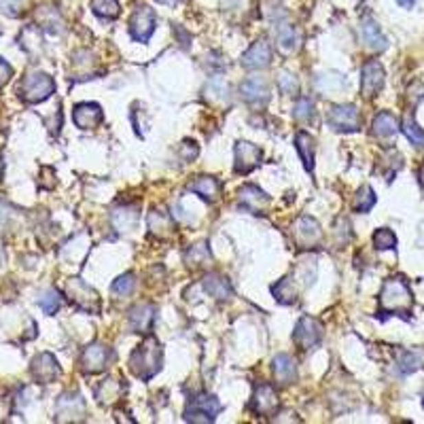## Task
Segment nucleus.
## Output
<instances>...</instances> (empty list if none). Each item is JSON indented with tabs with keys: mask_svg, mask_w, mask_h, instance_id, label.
<instances>
[{
	"mask_svg": "<svg viewBox=\"0 0 424 424\" xmlns=\"http://www.w3.org/2000/svg\"><path fill=\"white\" fill-rule=\"evenodd\" d=\"M38 306L43 308L45 314H56L62 308V297L56 289H49L41 299H38Z\"/></svg>",
	"mask_w": 424,
	"mask_h": 424,
	"instance_id": "39",
	"label": "nucleus"
},
{
	"mask_svg": "<svg viewBox=\"0 0 424 424\" xmlns=\"http://www.w3.org/2000/svg\"><path fill=\"white\" fill-rule=\"evenodd\" d=\"M399 369H401V373H412L420 369V359L414 353H401L399 355Z\"/></svg>",
	"mask_w": 424,
	"mask_h": 424,
	"instance_id": "43",
	"label": "nucleus"
},
{
	"mask_svg": "<svg viewBox=\"0 0 424 424\" xmlns=\"http://www.w3.org/2000/svg\"><path fill=\"white\" fill-rule=\"evenodd\" d=\"M293 117H295L297 121H302V123L314 121L316 111H314V102H312V100H310V98H299L295 109H293Z\"/></svg>",
	"mask_w": 424,
	"mask_h": 424,
	"instance_id": "36",
	"label": "nucleus"
},
{
	"mask_svg": "<svg viewBox=\"0 0 424 424\" xmlns=\"http://www.w3.org/2000/svg\"><path fill=\"white\" fill-rule=\"evenodd\" d=\"M361 36H363L365 45L369 49H373V52H384V49L388 47V41L384 38V34L378 28V23L373 21V19H363V23H361Z\"/></svg>",
	"mask_w": 424,
	"mask_h": 424,
	"instance_id": "25",
	"label": "nucleus"
},
{
	"mask_svg": "<svg viewBox=\"0 0 424 424\" xmlns=\"http://www.w3.org/2000/svg\"><path fill=\"white\" fill-rule=\"evenodd\" d=\"M161 357H164L161 344L153 335H148L132 353L130 369H132V373H134L136 378L148 382L161 369Z\"/></svg>",
	"mask_w": 424,
	"mask_h": 424,
	"instance_id": "2",
	"label": "nucleus"
},
{
	"mask_svg": "<svg viewBox=\"0 0 424 424\" xmlns=\"http://www.w3.org/2000/svg\"><path fill=\"white\" fill-rule=\"evenodd\" d=\"M240 204L242 208L251 210L253 214H259L265 210V206L269 204V197L255 185H246L240 189Z\"/></svg>",
	"mask_w": 424,
	"mask_h": 424,
	"instance_id": "22",
	"label": "nucleus"
},
{
	"mask_svg": "<svg viewBox=\"0 0 424 424\" xmlns=\"http://www.w3.org/2000/svg\"><path fill=\"white\" fill-rule=\"evenodd\" d=\"M223 410L221 401L212 394H197L193 397L187 410H185V420L187 422H214L216 414Z\"/></svg>",
	"mask_w": 424,
	"mask_h": 424,
	"instance_id": "4",
	"label": "nucleus"
},
{
	"mask_svg": "<svg viewBox=\"0 0 424 424\" xmlns=\"http://www.w3.org/2000/svg\"><path fill=\"white\" fill-rule=\"evenodd\" d=\"M274 34H276V43L282 54H295L299 49V41L302 38H299V32L291 26L282 11L274 19Z\"/></svg>",
	"mask_w": 424,
	"mask_h": 424,
	"instance_id": "12",
	"label": "nucleus"
},
{
	"mask_svg": "<svg viewBox=\"0 0 424 424\" xmlns=\"http://www.w3.org/2000/svg\"><path fill=\"white\" fill-rule=\"evenodd\" d=\"M187 189L195 195H199L202 199H206L208 204H214L221 197V183L214 177H197L195 181H191L187 185Z\"/></svg>",
	"mask_w": 424,
	"mask_h": 424,
	"instance_id": "21",
	"label": "nucleus"
},
{
	"mask_svg": "<svg viewBox=\"0 0 424 424\" xmlns=\"http://www.w3.org/2000/svg\"><path fill=\"white\" fill-rule=\"evenodd\" d=\"M373 206H376V193H373L371 187H361L357 197H355V210L357 212H369Z\"/></svg>",
	"mask_w": 424,
	"mask_h": 424,
	"instance_id": "38",
	"label": "nucleus"
},
{
	"mask_svg": "<svg viewBox=\"0 0 424 424\" xmlns=\"http://www.w3.org/2000/svg\"><path fill=\"white\" fill-rule=\"evenodd\" d=\"M113 359V353H111V348L104 346V344H91L87 346L83 355H81V367L85 373H100V371H104L109 367Z\"/></svg>",
	"mask_w": 424,
	"mask_h": 424,
	"instance_id": "11",
	"label": "nucleus"
},
{
	"mask_svg": "<svg viewBox=\"0 0 424 424\" xmlns=\"http://www.w3.org/2000/svg\"><path fill=\"white\" fill-rule=\"evenodd\" d=\"M346 87V79L337 72H322L316 77V89L322 91V93H329V96H335L339 93L342 89Z\"/></svg>",
	"mask_w": 424,
	"mask_h": 424,
	"instance_id": "30",
	"label": "nucleus"
},
{
	"mask_svg": "<svg viewBox=\"0 0 424 424\" xmlns=\"http://www.w3.org/2000/svg\"><path fill=\"white\" fill-rule=\"evenodd\" d=\"M401 130H403V134L408 136V140H410L414 146L424 148V132L416 126V121H414V117H412V115H408V117L403 119V123H401Z\"/></svg>",
	"mask_w": 424,
	"mask_h": 424,
	"instance_id": "37",
	"label": "nucleus"
},
{
	"mask_svg": "<svg viewBox=\"0 0 424 424\" xmlns=\"http://www.w3.org/2000/svg\"><path fill=\"white\" fill-rule=\"evenodd\" d=\"M261 148L253 142H246V140H240L236 144V164H234V170L236 174H248L253 172L259 164H261Z\"/></svg>",
	"mask_w": 424,
	"mask_h": 424,
	"instance_id": "13",
	"label": "nucleus"
},
{
	"mask_svg": "<svg viewBox=\"0 0 424 424\" xmlns=\"http://www.w3.org/2000/svg\"><path fill=\"white\" fill-rule=\"evenodd\" d=\"M240 64L248 70H259V68H267L271 64V47L267 41H257L251 45V49L242 56Z\"/></svg>",
	"mask_w": 424,
	"mask_h": 424,
	"instance_id": "18",
	"label": "nucleus"
},
{
	"mask_svg": "<svg viewBox=\"0 0 424 424\" xmlns=\"http://www.w3.org/2000/svg\"><path fill=\"white\" fill-rule=\"evenodd\" d=\"M397 3L401 5V7H405V9H410V7H414L416 0H397Z\"/></svg>",
	"mask_w": 424,
	"mask_h": 424,
	"instance_id": "50",
	"label": "nucleus"
},
{
	"mask_svg": "<svg viewBox=\"0 0 424 424\" xmlns=\"http://www.w3.org/2000/svg\"><path fill=\"white\" fill-rule=\"evenodd\" d=\"M123 386L119 380H113V378H109V380H102L98 384V388H96V399L100 403H107V405H111V403H115V401H119L121 399V394H123Z\"/></svg>",
	"mask_w": 424,
	"mask_h": 424,
	"instance_id": "28",
	"label": "nucleus"
},
{
	"mask_svg": "<svg viewBox=\"0 0 424 424\" xmlns=\"http://www.w3.org/2000/svg\"><path fill=\"white\" fill-rule=\"evenodd\" d=\"M38 23L43 28H47L49 32H62L64 28V21H62V17H60V13L56 11V9H52V7H43L41 11H38Z\"/></svg>",
	"mask_w": 424,
	"mask_h": 424,
	"instance_id": "33",
	"label": "nucleus"
},
{
	"mask_svg": "<svg viewBox=\"0 0 424 424\" xmlns=\"http://www.w3.org/2000/svg\"><path fill=\"white\" fill-rule=\"evenodd\" d=\"M373 246H376L378 251H394L397 248V236L390 230L382 227V230H378L376 234H373Z\"/></svg>",
	"mask_w": 424,
	"mask_h": 424,
	"instance_id": "40",
	"label": "nucleus"
},
{
	"mask_svg": "<svg viewBox=\"0 0 424 424\" xmlns=\"http://www.w3.org/2000/svg\"><path fill=\"white\" fill-rule=\"evenodd\" d=\"M271 293L274 297H276V302L289 306V304H295V299H297V289L293 284V276H284L280 278L276 284L271 287Z\"/></svg>",
	"mask_w": 424,
	"mask_h": 424,
	"instance_id": "31",
	"label": "nucleus"
},
{
	"mask_svg": "<svg viewBox=\"0 0 424 424\" xmlns=\"http://www.w3.org/2000/svg\"><path fill=\"white\" fill-rule=\"evenodd\" d=\"M197 144L193 142V140H185L183 144H181V159L183 161H191V159H195L197 157Z\"/></svg>",
	"mask_w": 424,
	"mask_h": 424,
	"instance_id": "45",
	"label": "nucleus"
},
{
	"mask_svg": "<svg viewBox=\"0 0 424 424\" xmlns=\"http://www.w3.org/2000/svg\"><path fill=\"white\" fill-rule=\"evenodd\" d=\"M399 132V121L394 115L390 113H380L373 119V126H371V134L376 138H390Z\"/></svg>",
	"mask_w": 424,
	"mask_h": 424,
	"instance_id": "29",
	"label": "nucleus"
},
{
	"mask_svg": "<svg viewBox=\"0 0 424 424\" xmlns=\"http://www.w3.org/2000/svg\"><path fill=\"white\" fill-rule=\"evenodd\" d=\"M295 148L299 157L304 161V168L312 174L314 172V151H316V144H314V138L308 134V132H297L295 136Z\"/></svg>",
	"mask_w": 424,
	"mask_h": 424,
	"instance_id": "26",
	"label": "nucleus"
},
{
	"mask_svg": "<svg viewBox=\"0 0 424 424\" xmlns=\"http://www.w3.org/2000/svg\"><path fill=\"white\" fill-rule=\"evenodd\" d=\"M3 168H5V164H3V157H0V177H3Z\"/></svg>",
	"mask_w": 424,
	"mask_h": 424,
	"instance_id": "52",
	"label": "nucleus"
},
{
	"mask_svg": "<svg viewBox=\"0 0 424 424\" xmlns=\"http://www.w3.org/2000/svg\"><path fill=\"white\" fill-rule=\"evenodd\" d=\"M85 418V401L79 392H64L56 403L58 422H81Z\"/></svg>",
	"mask_w": 424,
	"mask_h": 424,
	"instance_id": "9",
	"label": "nucleus"
},
{
	"mask_svg": "<svg viewBox=\"0 0 424 424\" xmlns=\"http://www.w3.org/2000/svg\"><path fill=\"white\" fill-rule=\"evenodd\" d=\"M54 91H56V83L45 72H30V74H26V77L21 79L19 87H17L19 98L23 100V102H28V104L43 102V100H47Z\"/></svg>",
	"mask_w": 424,
	"mask_h": 424,
	"instance_id": "3",
	"label": "nucleus"
},
{
	"mask_svg": "<svg viewBox=\"0 0 424 424\" xmlns=\"http://www.w3.org/2000/svg\"><path fill=\"white\" fill-rule=\"evenodd\" d=\"M278 89H280L282 93L295 96V93L299 91V83H297V79L293 77L291 72L282 70V72L278 74Z\"/></svg>",
	"mask_w": 424,
	"mask_h": 424,
	"instance_id": "42",
	"label": "nucleus"
},
{
	"mask_svg": "<svg viewBox=\"0 0 424 424\" xmlns=\"http://www.w3.org/2000/svg\"><path fill=\"white\" fill-rule=\"evenodd\" d=\"M91 11L100 19H115L121 13L117 0H91Z\"/></svg>",
	"mask_w": 424,
	"mask_h": 424,
	"instance_id": "35",
	"label": "nucleus"
},
{
	"mask_svg": "<svg viewBox=\"0 0 424 424\" xmlns=\"http://www.w3.org/2000/svg\"><path fill=\"white\" fill-rule=\"evenodd\" d=\"M0 263H3V253H0Z\"/></svg>",
	"mask_w": 424,
	"mask_h": 424,
	"instance_id": "53",
	"label": "nucleus"
},
{
	"mask_svg": "<svg viewBox=\"0 0 424 424\" xmlns=\"http://www.w3.org/2000/svg\"><path fill=\"white\" fill-rule=\"evenodd\" d=\"M30 371H32V378L38 384H52L60 378V373H62L56 357L49 355V353H41L38 357H34Z\"/></svg>",
	"mask_w": 424,
	"mask_h": 424,
	"instance_id": "14",
	"label": "nucleus"
},
{
	"mask_svg": "<svg viewBox=\"0 0 424 424\" xmlns=\"http://www.w3.org/2000/svg\"><path fill=\"white\" fill-rule=\"evenodd\" d=\"M134 287H136V278H134V274H123V276H119L115 282H113V295H117V297H128V295H132V291H134Z\"/></svg>",
	"mask_w": 424,
	"mask_h": 424,
	"instance_id": "41",
	"label": "nucleus"
},
{
	"mask_svg": "<svg viewBox=\"0 0 424 424\" xmlns=\"http://www.w3.org/2000/svg\"><path fill=\"white\" fill-rule=\"evenodd\" d=\"M7 216H9V212H7V206H5V204H0V227H5V223H7Z\"/></svg>",
	"mask_w": 424,
	"mask_h": 424,
	"instance_id": "48",
	"label": "nucleus"
},
{
	"mask_svg": "<svg viewBox=\"0 0 424 424\" xmlns=\"http://www.w3.org/2000/svg\"><path fill=\"white\" fill-rule=\"evenodd\" d=\"M206 91L212 93L214 98H227V83L223 81L221 77H214V79H210Z\"/></svg>",
	"mask_w": 424,
	"mask_h": 424,
	"instance_id": "44",
	"label": "nucleus"
},
{
	"mask_svg": "<svg viewBox=\"0 0 424 424\" xmlns=\"http://www.w3.org/2000/svg\"><path fill=\"white\" fill-rule=\"evenodd\" d=\"M327 121L335 132H357L361 128V115L355 104L333 107L327 115Z\"/></svg>",
	"mask_w": 424,
	"mask_h": 424,
	"instance_id": "7",
	"label": "nucleus"
},
{
	"mask_svg": "<svg viewBox=\"0 0 424 424\" xmlns=\"http://www.w3.org/2000/svg\"><path fill=\"white\" fill-rule=\"evenodd\" d=\"M204 291L210 297H214L216 302H225V299H230L234 295L230 280L225 276H221V274H208V276L204 278Z\"/></svg>",
	"mask_w": 424,
	"mask_h": 424,
	"instance_id": "23",
	"label": "nucleus"
},
{
	"mask_svg": "<svg viewBox=\"0 0 424 424\" xmlns=\"http://www.w3.org/2000/svg\"><path fill=\"white\" fill-rule=\"evenodd\" d=\"M72 121L81 130H96L104 121V113L96 102H81L72 111Z\"/></svg>",
	"mask_w": 424,
	"mask_h": 424,
	"instance_id": "16",
	"label": "nucleus"
},
{
	"mask_svg": "<svg viewBox=\"0 0 424 424\" xmlns=\"http://www.w3.org/2000/svg\"><path fill=\"white\" fill-rule=\"evenodd\" d=\"M66 291H68V297H70V302L74 306H79L81 310H87V312H93V314L100 312L98 293L89 284H85L81 278H70L66 282Z\"/></svg>",
	"mask_w": 424,
	"mask_h": 424,
	"instance_id": "6",
	"label": "nucleus"
},
{
	"mask_svg": "<svg viewBox=\"0 0 424 424\" xmlns=\"http://www.w3.org/2000/svg\"><path fill=\"white\" fill-rule=\"evenodd\" d=\"M271 369H274V376H276V380L282 386H289L297 380V365L289 355H278L271 363Z\"/></svg>",
	"mask_w": 424,
	"mask_h": 424,
	"instance_id": "24",
	"label": "nucleus"
},
{
	"mask_svg": "<svg viewBox=\"0 0 424 424\" xmlns=\"http://www.w3.org/2000/svg\"><path fill=\"white\" fill-rule=\"evenodd\" d=\"M148 230H151L153 234H157L159 238L168 236L172 232V216H168L161 210H153L151 214H148Z\"/></svg>",
	"mask_w": 424,
	"mask_h": 424,
	"instance_id": "34",
	"label": "nucleus"
},
{
	"mask_svg": "<svg viewBox=\"0 0 424 424\" xmlns=\"http://www.w3.org/2000/svg\"><path fill=\"white\" fill-rule=\"evenodd\" d=\"M155 306L153 304H138L130 310V329L134 333H148L155 322Z\"/></svg>",
	"mask_w": 424,
	"mask_h": 424,
	"instance_id": "20",
	"label": "nucleus"
},
{
	"mask_svg": "<svg viewBox=\"0 0 424 424\" xmlns=\"http://www.w3.org/2000/svg\"><path fill=\"white\" fill-rule=\"evenodd\" d=\"M111 223L117 232H130L138 223V208L136 206H119L111 214Z\"/></svg>",
	"mask_w": 424,
	"mask_h": 424,
	"instance_id": "27",
	"label": "nucleus"
},
{
	"mask_svg": "<svg viewBox=\"0 0 424 424\" xmlns=\"http://www.w3.org/2000/svg\"><path fill=\"white\" fill-rule=\"evenodd\" d=\"M240 93L246 102L253 104V107H263L269 100V89H267V83L263 77H248L240 85Z\"/></svg>",
	"mask_w": 424,
	"mask_h": 424,
	"instance_id": "19",
	"label": "nucleus"
},
{
	"mask_svg": "<svg viewBox=\"0 0 424 424\" xmlns=\"http://www.w3.org/2000/svg\"><path fill=\"white\" fill-rule=\"evenodd\" d=\"M412 304H414V297L403 278L394 276L384 282L382 293H380V314L382 316L397 314V316L408 318L412 312Z\"/></svg>",
	"mask_w": 424,
	"mask_h": 424,
	"instance_id": "1",
	"label": "nucleus"
},
{
	"mask_svg": "<svg viewBox=\"0 0 424 424\" xmlns=\"http://www.w3.org/2000/svg\"><path fill=\"white\" fill-rule=\"evenodd\" d=\"M251 410L259 416H269L278 410V394L269 384H259L251 399Z\"/></svg>",
	"mask_w": 424,
	"mask_h": 424,
	"instance_id": "17",
	"label": "nucleus"
},
{
	"mask_svg": "<svg viewBox=\"0 0 424 424\" xmlns=\"http://www.w3.org/2000/svg\"><path fill=\"white\" fill-rule=\"evenodd\" d=\"M11 77H13V68H11V64L5 62L3 58H0V87L7 85V83L11 81Z\"/></svg>",
	"mask_w": 424,
	"mask_h": 424,
	"instance_id": "47",
	"label": "nucleus"
},
{
	"mask_svg": "<svg viewBox=\"0 0 424 424\" xmlns=\"http://www.w3.org/2000/svg\"><path fill=\"white\" fill-rule=\"evenodd\" d=\"M418 177H420V185L424 187V166L420 168V172H418Z\"/></svg>",
	"mask_w": 424,
	"mask_h": 424,
	"instance_id": "51",
	"label": "nucleus"
},
{
	"mask_svg": "<svg viewBox=\"0 0 424 424\" xmlns=\"http://www.w3.org/2000/svg\"><path fill=\"white\" fill-rule=\"evenodd\" d=\"M212 259L210 255V248L206 242H199V244H193L189 251L185 253V263L191 265V267H202L204 263H208Z\"/></svg>",
	"mask_w": 424,
	"mask_h": 424,
	"instance_id": "32",
	"label": "nucleus"
},
{
	"mask_svg": "<svg viewBox=\"0 0 424 424\" xmlns=\"http://www.w3.org/2000/svg\"><path fill=\"white\" fill-rule=\"evenodd\" d=\"M293 238H295V242H297L299 248H312L314 244H318L320 238H322V230H320V225H318V221H316V219H310V216L297 219Z\"/></svg>",
	"mask_w": 424,
	"mask_h": 424,
	"instance_id": "15",
	"label": "nucleus"
},
{
	"mask_svg": "<svg viewBox=\"0 0 424 424\" xmlns=\"http://www.w3.org/2000/svg\"><path fill=\"white\" fill-rule=\"evenodd\" d=\"M384 87V68L378 60H369L361 68V93L365 98L378 96Z\"/></svg>",
	"mask_w": 424,
	"mask_h": 424,
	"instance_id": "10",
	"label": "nucleus"
},
{
	"mask_svg": "<svg viewBox=\"0 0 424 424\" xmlns=\"http://www.w3.org/2000/svg\"><path fill=\"white\" fill-rule=\"evenodd\" d=\"M21 3L23 0H0V9H3V13H7L9 17H15L19 13Z\"/></svg>",
	"mask_w": 424,
	"mask_h": 424,
	"instance_id": "46",
	"label": "nucleus"
},
{
	"mask_svg": "<svg viewBox=\"0 0 424 424\" xmlns=\"http://www.w3.org/2000/svg\"><path fill=\"white\" fill-rule=\"evenodd\" d=\"M320 339H322L320 322L312 316L299 318V322L295 325V331H293V342L302 348V350H310V348L320 344Z\"/></svg>",
	"mask_w": 424,
	"mask_h": 424,
	"instance_id": "8",
	"label": "nucleus"
},
{
	"mask_svg": "<svg viewBox=\"0 0 424 424\" xmlns=\"http://www.w3.org/2000/svg\"><path fill=\"white\" fill-rule=\"evenodd\" d=\"M155 26H157V17H155V11L146 5H138L130 17V34L134 41L138 43H146L148 38L153 36L155 32Z\"/></svg>",
	"mask_w": 424,
	"mask_h": 424,
	"instance_id": "5",
	"label": "nucleus"
},
{
	"mask_svg": "<svg viewBox=\"0 0 424 424\" xmlns=\"http://www.w3.org/2000/svg\"><path fill=\"white\" fill-rule=\"evenodd\" d=\"M157 5H164V7H179L181 0H155Z\"/></svg>",
	"mask_w": 424,
	"mask_h": 424,
	"instance_id": "49",
	"label": "nucleus"
}]
</instances>
